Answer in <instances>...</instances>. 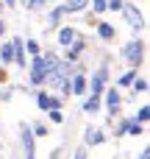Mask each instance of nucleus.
<instances>
[{
  "label": "nucleus",
  "mask_w": 150,
  "mask_h": 159,
  "mask_svg": "<svg viewBox=\"0 0 150 159\" xmlns=\"http://www.w3.org/2000/svg\"><path fill=\"white\" fill-rule=\"evenodd\" d=\"M122 53H125V59H128L131 67H139V61H142V56H145V42H139V39H136V42H128Z\"/></svg>",
  "instance_id": "f257e3e1"
},
{
  "label": "nucleus",
  "mask_w": 150,
  "mask_h": 159,
  "mask_svg": "<svg viewBox=\"0 0 150 159\" xmlns=\"http://www.w3.org/2000/svg\"><path fill=\"white\" fill-rule=\"evenodd\" d=\"M106 75H109V70H106V67H100V70L92 75V81H86V92L92 89V95H97V98H100V95L106 92Z\"/></svg>",
  "instance_id": "f03ea898"
},
{
  "label": "nucleus",
  "mask_w": 150,
  "mask_h": 159,
  "mask_svg": "<svg viewBox=\"0 0 150 159\" xmlns=\"http://www.w3.org/2000/svg\"><path fill=\"white\" fill-rule=\"evenodd\" d=\"M122 14H125V20H128V25L131 28H142L145 22H142V14H139V8L134 6V3H122V8H120Z\"/></svg>",
  "instance_id": "7ed1b4c3"
},
{
  "label": "nucleus",
  "mask_w": 150,
  "mask_h": 159,
  "mask_svg": "<svg viewBox=\"0 0 150 159\" xmlns=\"http://www.w3.org/2000/svg\"><path fill=\"white\" fill-rule=\"evenodd\" d=\"M36 103H39V109H45V112H47V109H50V112H53V109H61V101L53 98V95H47V92H39V95H36Z\"/></svg>",
  "instance_id": "20e7f679"
},
{
  "label": "nucleus",
  "mask_w": 150,
  "mask_h": 159,
  "mask_svg": "<svg viewBox=\"0 0 150 159\" xmlns=\"http://www.w3.org/2000/svg\"><path fill=\"white\" fill-rule=\"evenodd\" d=\"M70 92L72 95H86V75L84 73H75L70 78Z\"/></svg>",
  "instance_id": "39448f33"
},
{
  "label": "nucleus",
  "mask_w": 150,
  "mask_h": 159,
  "mask_svg": "<svg viewBox=\"0 0 150 159\" xmlns=\"http://www.w3.org/2000/svg\"><path fill=\"white\" fill-rule=\"evenodd\" d=\"M22 148H25V159H36V148H33V134H31V129H22Z\"/></svg>",
  "instance_id": "423d86ee"
},
{
  "label": "nucleus",
  "mask_w": 150,
  "mask_h": 159,
  "mask_svg": "<svg viewBox=\"0 0 150 159\" xmlns=\"http://www.w3.org/2000/svg\"><path fill=\"white\" fill-rule=\"evenodd\" d=\"M11 50H14V61L25 67V53H22V39H19V36L11 39Z\"/></svg>",
  "instance_id": "0eeeda50"
},
{
  "label": "nucleus",
  "mask_w": 150,
  "mask_h": 159,
  "mask_svg": "<svg viewBox=\"0 0 150 159\" xmlns=\"http://www.w3.org/2000/svg\"><path fill=\"white\" fill-rule=\"evenodd\" d=\"M75 39H78V34H75L72 28H61V31H58V45H67V48H70Z\"/></svg>",
  "instance_id": "6e6552de"
},
{
  "label": "nucleus",
  "mask_w": 150,
  "mask_h": 159,
  "mask_svg": "<svg viewBox=\"0 0 150 159\" xmlns=\"http://www.w3.org/2000/svg\"><path fill=\"white\" fill-rule=\"evenodd\" d=\"M84 48H86V42H84V39H75V42H72V48H70V53H67V64H70V61H75V59L84 53Z\"/></svg>",
  "instance_id": "1a4fd4ad"
},
{
  "label": "nucleus",
  "mask_w": 150,
  "mask_h": 159,
  "mask_svg": "<svg viewBox=\"0 0 150 159\" xmlns=\"http://www.w3.org/2000/svg\"><path fill=\"white\" fill-rule=\"evenodd\" d=\"M103 140H106L103 131H97V129H86V145H100Z\"/></svg>",
  "instance_id": "9d476101"
},
{
  "label": "nucleus",
  "mask_w": 150,
  "mask_h": 159,
  "mask_svg": "<svg viewBox=\"0 0 150 159\" xmlns=\"http://www.w3.org/2000/svg\"><path fill=\"white\" fill-rule=\"evenodd\" d=\"M64 14H67V11H64V6H56V8L50 11V17H47V28H56V25H58V20H61Z\"/></svg>",
  "instance_id": "9b49d317"
},
{
  "label": "nucleus",
  "mask_w": 150,
  "mask_h": 159,
  "mask_svg": "<svg viewBox=\"0 0 150 159\" xmlns=\"http://www.w3.org/2000/svg\"><path fill=\"white\" fill-rule=\"evenodd\" d=\"M106 106H109L111 112L120 109V92H117V89H109V92H106Z\"/></svg>",
  "instance_id": "f8f14e48"
},
{
  "label": "nucleus",
  "mask_w": 150,
  "mask_h": 159,
  "mask_svg": "<svg viewBox=\"0 0 150 159\" xmlns=\"http://www.w3.org/2000/svg\"><path fill=\"white\" fill-rule=\"evenodd\" d=\"M97 34H100V39H114V25L111 22H97Z\"/></svg>",
  "instance_id": "ddd939ff"
},
{
  "label": "nucleus",
  "mask_w": 150,
  "mask_h": 159,
  "mask_svg": "<svg viewBox=\"0 0 150 159\" xmlns=\"http://www.w3.org/2000/svg\"><path fill=\"white\" fill-rule=\"evenodd\" d=\"M86 3H89V0H67V3H61V6H64V11H84Z\"/></svg>",
  "instance_id": "4468645a"
},
{
  "label": "nucleus",
  "mask_w": 150,
  "mask_h": 159,
  "mask_svg": "<svg viewBox=\"0 0 150 159\" xmlns=\"http://www.w3.org/2000/svg\"><path fill=\"white\" fill-rule=\"evenodd\" d=\"M131 89H134V95H142V92H148V81L145 78H134L131 81Z\"/></svg>",
  "instance_id": "2eb2a0df"
},
{
  "label": "nucleus",
  "mask_w": 150,
  "mask_h": 159,
  "mask_svg": "<svg viewBox=\"0 0 150 159\" xmlns=\"http://www.w3.org/2000/svg\"><path fill=\"white\" fill-rule=\"evenodd\" d=\"M97 109H100V98H97V95L86 98V103H84V112H89V115H92V112H97Z\"/></svg>",
  "instance_id": "dca6fc26"
},
{
  "label": "nucleus",
  "mask_w": 150,
  "mask_h": 159,
  "mask_svg": "<svg viewBox=\"0 0 150 159\" xmlns=\"http://www.w3.org/2000/svg\"><path fill=\"white\" fill-rule=\"evenodd\" d=\"M22 48H28V53H31V56H42V45H39L36 39H28Z\"/></svg>",
  "instance_id": "f3484780"
},
{
  "label": "nucleus",
  "mask_w": 150,
  "mask_h": 159,
  "mask_svg": "<svg viewBox=\"0 0 150 159\" xmlns=\"http://www.w3.org/2000/svg\"><path fill=\"white\" fill-rule=\"evenodd\" d=\"M0 59H3V64H8V61H14V50H11V42L0 48Z\"/></svg>",
  "instance_id": "a211bd4d"
},
{
  "label": "nucleus",
  "mask_w": 150,
  "mask_h": 159,
  "mask_svg": "<svg viewBox=\"0 0 150 159\" xmlns=\"http://www.w3.org/2000/svg\"><path fill=\"white\" fill-rule=\"evenodd\" d=\"M142 131H145V126H142V123H136V120H131V123H128V129H125V134H131V137H139Z\"/></svg>",
  "instance_id": "6ab92c4d"
},
{
  "label": "nucleus",
  "mask_w": 150,
  "mask_h": 159,
  "mask_svg": "<svg viewBox=\"0 0 150 159\" xmlns=\"http://www.w3.org/2000/svg\"><path fill=\"white\" fill-rule=\"evenodd\" d=\"M148 120H150V106H139V112H136V123L145 126Z\"/></svg>",
  "instance_id": "aec40b11"
},
{
  "label": "nucleus",
  "mask_w": 150,
  "mask_h": 159,
  "mask_svg": "<svg viewBox=\"0 0 150 159\" xmlns=\"http://www.w3.org/2000/svg\"><path fill=\"white\" fill-rule=\"evenodd\" d=\"M134 78H136V67H131V70L120 78V84H122V87H131V81H134Z\"/></svg>",
  "instance_id": "412c9836"
},
{
  "label": "nucleus",
  "mask_w": 150,
  "mask_h": 159,
  "mask_svg": "<svg viewBox=\"0 0 150 159\" xmlns=\"http://www.w3.org/2000/svg\"><path fill=\"white\" fill-rule=\"evenodd\" d=\"M31 134H33V137H47V126H42V123H36V126L31 129Z\"/></svg>",
  "instance_id": "4be33fe9"
},
{
  "label": "nucleus",
  "mask_w": 150,
  "mask_h": 159,
  "mask_svg": "<svg viewBox=\"0 0 150 159\" xmlns=\"http://www.w3.org/2000/svg\"><path fill=\"white\" fill-rule=\"evenodd\" d=\"M50 120H53V123H64V115H61V109H53V112H50Z\"/></svg>",
  "instance_id": "5701e85b"
},
{
  "label": "nucleus",
  "mask_w": 150,
  "mask_h": 159,
  "mask_svg": "<svg viewBox=\"0 0 150 159\" xmlns=\"http://www.w3.org/2000/svg\"><path fill=\"white\" fill-rule=\"evenodd\" d=\"M92 8H95L97 14H103V11H106V0H92Z\"/></svg>",
  "instance_id": "b1692460"
},
{
  "label": "nucleus",
  "mask_w": 150,
  "mask_h": 159,
  "mask_svg": "<svg viewBox=\"0 0 150 159\" xmlns=\"http://www.w3.org/2000/svg\"><path fill=\"white\" fill-rule=\"evenodd\" d=\"M45 0H28V8H42Z\"/></svg>",
  "instance_id": "393cba45"
},
{
  "label": "nucleus",
  "mask_w": 150,
  "mask_h": 159,
  "mask_svg": "<svg viewBox=\"0 0 150 159\" xmlns=\"http://www.w3.org/2000/svg\"><path fill=\"white\" fill-rule=\"evenodd\" d=\"M72 159H86V148H78V151H75V157Z\"/></svg>",
  "instance_id": "a878e982"
},
{
  "label": "nucleus",
  "mask_w": 150,
  "mask_h": 159,
  "mask_svg": "<svg viewBox=\"0 0 150 159\" xmlns=\"http://www.w3.org/2000/svg\"><path fill=\"white\" fill-rule=\"evenodd\" d=\"M139 159H150V151H148V148H145V151L139 154Z\"/></svg>",
  "instance_id": "bb28decb"
},
{
  "label": "nucleus",
  "mask_w": 150,
  "mask_h": 159,
  "mask_svg": "<svg viewBox=\"0 0 150 159\" xmlns=\"http://www.w3.org/2000/svg\"><path fill=\"white\" fill-rule=\"evenodd\" d=\"M3 78H6V70H0V81H3Z\"/></svg>",
  "instance_id": "cd10ccee"
},
{
  "label": "nucleus",
  "mask_w": 150,
  "mask_h": 159,
  "mask_svg": "<svg viewBox=\"0 0 150 159\" xmlns=\"http://www.w3.org/2000/svg\"><path fill=\"white\" fill-rule=\"evenodd\" d=\"M3 31H6V22H0V34H3Z\"/></svg>",
  "instance_id": "c85d7f7f"
},
{
  "label": "nucleus",
  "mask_w": 150,
  "mask_h": 159,
  "mask_svg": "<svg viewBox=\"0 0 150 159\" xmlns=\"http://www.w3.org/2000/svg\"><path fill=\"white\" fill-rule=\"evenodd\" d=\"M6 3H8V6H14V3H17V0H6Z\"/></svg>",
  "instance_id": "c756f323"
},
{
  "label": "nucleus",
  "mask_w": 150,
  "mask_h": 159,
  "mask_svg": "<svg viewBox=\"0 0 150 159\" xmlns=\"http://www.w3.org/2000/svg\"><path fill=\"white\" fill-rule=\"evenodd\" d=\"M50 159H58V154H53V157H50Z\"/></svg>",
  "instance_id": "7c9ffc66"
}]
</instances>
